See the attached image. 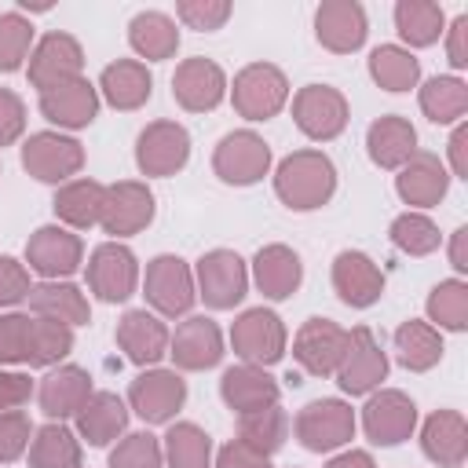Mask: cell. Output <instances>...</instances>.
<instances>
[{
  "instance_id": "cell-30",
  "label": "cell",
  "mask_w": 468,
  "mask_h": 468,
  "mask_svg": "<svg viewBox=\"0 0 468 468\" xmlns=\"http://www.w3.org/2000/svg\"><path fill=\"white\" fill-rule=\"evenodd\" d=\"M121 424H124V406L113 395H95L80 413V428H84L88 442H95V446L106 442L113 431H121Z\"/></svg>"
},
{
  "instance_id": "cell-5",
  "label": "cell",
  "mask_w": 468,
  "mask_h": 468,
  "mask_svg": "<svg viewBox=\"0 0 468 468\" xmlns=\"http://www.w3.org/2000/svg\"><path fill=\"white\" fill-rule=\"evenodd\" d=\"M77 66H80V51H77V44H73L69 37H48V40L40 44L33 66H29V77L48 91V88L66 84V80L77 73Z\"/></svg>"
},
{
  "instance_id": "cell-9",
  "label": "cell",
  "mask_w": 468,
  "mask_h": 468,
  "mask_svg": "<svg viewBox=\"0 0 468 468\" xmlns=\"http://www.w3.org/2000/svg\"><path fill=\"white\" fill-rule=\"evenodd\" d=\"M80 165V150L69 139H55V135H37L26 146V168H33L40 179H58L66 172H73Z\"/></svg>"
},
{
  "instance_id": "cell-33",
  "label": "cell",
  "mask_w": 468,
  "mask_h": 468,
  "mask_svg": "<svg viewBox=\"0 0 468 468\" xmlns=\"http://www.w3.org/2000/svg\"><path fill=\"white\" fill-rule=\"evenodd\" d=\"M395 18H399L402 37L413 44H431L439 37V26H442V11L435 4H399Z\"/></svg>"
},
{
  "instance_id": "cell-36",
  "label": "cell",
  "mask_w": 468,
  "mask_h": 468,
  "mask_svg": "<svg viewBox=\"0 0 468 468\" xmlns=\"http://www.w3.org/2000/svg\"><path fill=\"white\" fill-rule=\"evenodd\" d=\"M439 351H442V347H439V336H435L428 325L410 322V325L399 329V355H402L406 366L424 369V366H431V362L439 358Z\"/></svg>"
},
{
  "instance_id": "cell-37",
  "label": "cell",
  "mask_w": 468,
  "mask_h": 468,
  "mask_svg": "<svg viewBox=\"0 0 468 468\" xmlns=\"http://www.w3.org/2000/svg\"><path fill=\"white\" fill-rule=\"evenodd\" d=\"M33 464L37 468H77V446H73L69 431L44 428L33 446Z\"/></svg>"
},
{
  "instance_id": "cell-8",
  "label": "cell",
  "mask_w": 468,
  "mask_h": 468,
  "mask_svg": "<svg viewBox=\"0 0 468 468\" xmlns=\"http://www.w3.org/2000/svg\"><path fill=\"white\" fill-rule=\"evenodd\" d=\"M234 344L245 358H267L271 362L282 351V325L267 311H249L234 329Z\"/></svg>"
},
{
  "instance_id": "cell-15",
  "label": "cell",
  "mask_w": 468,
  "mask_h": 468,
  "mask_svg": "<svg viewBox=\"0 0 468 468\" xmlns=\"http://www.w3.org/2000/svg\"><path fill=\"white\" fill-rule=\"evenodd\" d=\"M219 91H223V77H219V69H216L212 62L194 58V62L179 66V73H176V95H179L190 110L212 106V102L219 99Z\"/></svg>"
},
{
  "instance_id": "cell-44",
  "label": "cell",
  "mask_w": 468,
  "mask_h": 468,
  "mask_svg": "<svg viewBox=\"0 0 468 468\" xmlns=\"http://www.w3.org/2000/svg\"><path fill=\"white\" fill-rule=\"evenodd\" d=\"M464 311H468V296H464V285L450 282V285H439L435 296H431V314L450 325V329H461L464 325Z\"/></svg>"
},
{
  "instance_id": "cell-28",
  "label": "cell",
  "mask_w": 468,
  "mask_h": 468,
  "mask_svg": "<svg viewBox=\"0 0 468 468\" xmlns=\"http://www.w3.org/2000/svg\"><path fill=\"white\" fill-rule=\"evenodd\" d=\"M121 344L128 347V355H132L135 362H146V358H157V355H161V347H165V329H161L150 314L135 311V314H128L124 325H121Z\"/></svg>"
},
{
  "instance_id": "cell-46",
  "label": "cell",
  "mask_w": 468,
  "mask_h": 468,
  "mask_svg": "<svg viewBox=\"0 0 468 468\" xmlns=\"http://www.w3.org/2000/svg\"><path fill=\"white\" fill-rule=\"evenodd\" d=\"M395 241H399L402 249H410V252H428V249L439 245V234H435V227H431L428 219H420V216H402V219L395 223Z\"/></svg>"
},
{
  "instance_id": "cell-4",
  "label": "cell",
  "mask_w": 468,
  "mask_h": 468,
  "mask_svg": "<svg viewBox=\"0 0 468 468\" xmlns=\"http://www.w3.org/2000/svg\"><path fill=\"white\" fill-rule=\"evenodd\" d=\"M216 168L223 172V179H238V183H249L256 179L263 168H267V146L241 132V135H227L219 154H216Z\"/></svg>"
},
{
  "instance_id": "cell-6",
  "label": "cell",
  "mask_w": 468,
  "mask_h": 468,
  "mask_svg": "<svg viewBox=\"0 0 468 468\" xmlns=\"http://www.w3.org/2000/svg\"><path fill=\"white\" fill-rule=\"evenodd\" d=\"M296 121L311 135H333L344 124V102L329 88H307L296 99Z\"/></svg>"
},
{
  "instance_id": "cell-23",
  "label": "cell",
  "mask_w": 468,
  "mask_h": 468,
  "mask_svg": "<svg viewBox=\"0 0 468 468\" xmlns=\"http://www.w3.org/2000/svg\"><path fill=\"white\" fill-rule=\"evenodd\" d=\"M424 450L428 457L442 461V464H457L464 457V424L457 413H439L428 420L424 428Z\"/></svg>"
},
{
  "instance_id": "cell-56",
  "label": "cell",
  "mask_w": 468,
  "mask_h": 468,
  "mask_svg": "<svg viewBox=\"0 0 468 468\" xmlns=\"http://www.w3.org/2000/svg\"><path fill=\"white\" fill-rule=\"evenodd\" d=\"M329 468H373V464H369V457H366V453H347V457L333 461Z\"/></svg>"
},
{
  "instance_id": "cell-51",
  "label": "cell",
  "mask_w": 468,
  "mask_h": 468,
  "mask_svg": "<svg viewBox=\"0 0 468 468\" xmlns=\"http://www.w3.org/2000/svg\"><path fill=\"white\" fill-rule=\"evenodd\" d=\"M18 296H26V274L11 260H0V303H11Z\"/></svg>"
},
{
  "instance_id": "cell-22",
  "label": "cell",
  "mask_w": 468,
  "mask_h": 468,
  "mask_svg": "<svg viewBox=\"0 0 468 468\" xmlns=\"http://www.w3.org/2000/svg\"><path fill=\"white\" fill-rule=\"evenodd\" d=\"M77 252H80L77 238H69V234H62V230H40V234L33 238V245H29V260H33V267L44 271V274L73 271V267H77Z\"/></svg>"
},
{
  "instance_id": "cell-19",
  "label": "cell",
  "mask_w": 468,
  "mask_h": 468,
  "mask_svg": "<svg viewBox=\"0 0 468 468\" xmlns=\"http://www.w3.org/2000/svg\"><path fill=\"white\" fill-rule=\"evenodd\" d=\"M336 289L347 303H369L380 292V274L373 271V263L358 252H344L336 260Z\"/></svg>"
},
{
  "instance_id": "cell-38",
  "label": "cell",
  "mask_w": 468,
  "mask_h": 468,
  "mask_svg": "<svg viewBox=\"0 0 468 468\" xmlns=\"http://www.w3.org/2000/svg\"><path fill=\"white\" fill-rule=\"evenodd\" d=\"M168 453H172V468H205V461H208V439L197 428L179 424L168 435Z\"/></svg>"
},
{
  "instance_id": "cell-35",
  "label": "cell",
  "mask_w": 468,
  "mask_h": 468,
  "mask_svg": "<svg viewBox=\"0 0 468 468\" xmlns=\"http://www.w3.org/2000/svg\"><path fill=\"white\" fill-rule=\"evenodd\" d=\"M420 102H424V110L431 113V121H453V117H461L468 95H464V84H461V80L439 77V80H431V84L424 88Z\"/></svg>"
},
{
  "instance_id": "cell-7",
  "label": "cell",
  "mask_w": 468,
  "mask_h": 468,
  "mask_svg": "<svg viewBox=\"0 0 468 468\" xmlns=\"http://www.w3.org/2000/svg\"><path fill=\"white\" fill-rule=\"evenodd\" d=\"M201 285H205V300L216 307H227L241 296L245 289V274L238 256L230 252H212L208 260H201Z\"/></svg>"
},
{
  "instance_id": "cell-3",
  "label": "cell",
  "mask_w": 468,
  "mask_h": 468,
  "mask_svg": "<svg viewBox=\"0 0 468 468\" xmlns=\"http://www.w3.org/2000/svg\"><path fill=\"white\" fill-rule=\"evenodd\" d=\"M300 435L311 450H329L351 435V413L340 402H311L300 417Z\"/></svg>"
},
{
  "instance_id": "cell-49",
  "label": "cell",
  "mask_w": 468,
  "mask_h": 468,
  "mask_svg": "<svg viewBox=\"0 0 468 468\" xmlns=\"http://www.w3.org/2000/svg\"><path fill=\"white\" fill-rule=\"evenodd\" d=\"M26 435H29L26 420H22L18 413H4V417H0V457L7 461V457H15V453H22Z\"/></svg>"
},
{
  "instance_id": "cell-12",
  "label": "cell",
  "mask_w": 468,
  "mask_h": 468,
  "mask_svg": "<svg viewBox=\"0 0 468 468\" xmlns=\"http://www.w3.org/2000/svg\"><path fill=\"white\" fill-rule=\"evenodd\" d=\"M318 37L336 48V51H347L355 48L362 37H366V18H362V7L358 4H325L318 11Z\"/></svg>"
},
{
  "instance_id": "cell-45",
  "label": "cell",
  "mask_w": 468,
  "mask_h": 468,
  "mask_svg": "<svg viewBox=\"0 0 468 468\" xmlns=\"http://www.w3.org/2000/svg\"><path fill=\"white\" fill-rule=\"evenodd\" d=\"M33 303L40 307V311H51V314H66V318H73V322H80L88 311H84V303H80V296H77V289H69V285H62V289H37L33 292Z\"/></svg>"
},
{
  "instance_id": "cell-1",
  "label": "cell",
  "mask_w": 468,
  "mask_h": 468,
  "mask_svg": "<svg viewBox=\"0 0 468 468\" xmlns=\"http://www.w3.org/2000/svg\"><path fill=\"white\" fill-rule=\"evenodd\" d=\"M333 186V168L329 161L314 157V154H300L292 161L282 165V176H278V190L285 201H292L296 208H311L318 205Z\"/></svg>"
},
{
  "instance_id": "cell-39",
  "label": "cell",
  "mask_w": 468,
  "mask_h": 468,
  "mask_svg": "<svg viewBox=\"0 0 468 468\" xmlns=\"http://www.w3.org/2000/svg\"><path fill=\"white\" fill-rule=\"evenodd\" d=\"M402 194L410 197V201H435V197H442V190H446V179H442V172H439V165L431 161V157H420L406 176H402Z\"/></svg>"
},
{
  "instance_id": "cell-13",
  "label": "cell",
  "mask_w": 468,
  "mask_h": 468,
  "mask_svg": "<svg viewBox=\"0 0 468 468\" xmlns=\"http://www.w3.org/2000/svg\"><path fill=\"white\" fill-rule=\"evenodd\" d=\"M44 113L62 124H84L95 113V91L84 80H66L44 91Z\"/></svg>"
},
{
  "instance_id": "cell-27",
  "label": "cell",
  "mask_w": 468,
  "mask_h": 468,
  "mask_svg": "<svg viewBox=\"0 0 468 468\" xmlns=\"http://www.w3.org/2000/svg\"><path fill=\"white\" fill-rule=\"evenodd\" d=\"M369 146H373V157L380 165H399L413 150V128L406 121H399V117H384L380 124H373Z\"/></svg>"
},
{
  "instance_id": "cell-53",
  "label": "cell",
  "mask_w": 468,
  "mask_h": 468,
  "mask_svg": "<svg viewBox=\"0 0 468 468\" xmlns=\"http://www.w3.org/2000/svg\"><path fill=\"white\" fill-rule=\"evenodd\" d=\"M219 468H267V461H263V457H260L252 446L234 442V446H227V450H223Z\"/></svg>"
},
{
  "instance_id": "cell-43",
  "label": "cell",
  "mask_w": 468,
  "mask_h": 468,
  "mask_svg": "<svg viewBox=\"0 0 468 468\" xmlns=\"http://www.w3.org/2000/svg\"><path fill=\"white\" fill-rule=\"evenodd\" d=\"M69 347V333L58 322H33L29 336V362H51Z\"/></svg>"
},
{
  "instance_id": "cell-2",
  "label": "cell",
  "mask_w": 468,
  "mask_h": 468,
  "mask_svg": "<svg viewBox=\"0 0 468 468\" xmlns=\"http://www.w3.org/2000/svg\"><path fill=\"white\" fill-rule=\"evenodd\" d=\"M285 99V80L278 77V69L271 66H252L238 77V88H234V102L241 113L249 117H267L278 110V102Z\"/></svg>"
},
{
  "instance_id": "cell-47",
  "label": "cell",
  "mask_w": 468,
  "mask_h": 468,
  "mask_svg": "<svg viewBox=\"0 0 468 468\" xmlns=\"http://www.w3.org/2000/svg\"><path fill=\"white\" fill-rule=\"evenodd\" d=\"M29 336L33 322L29 318H0V358H29Z\"/></svg>"
},
{
  "instance_id": "cell-25",
  "label": "cell",
  "mask_w": 468,
  "mask_h": 468,
  "mask_svg": "<svg viewBox=\"0 0 468 468\" xmlns=\"http://www.w3.org/2000/svg\"><path fill=\"white\" fill-rule=\"evenodd\" d=\"M102 208L110 230H135L139 223L150 219V194L139 186H121L110 194V201H102Z\"/></svg>"
},
{
  "instance_id": "cell-21",
  "label": "cell",
  "mask_w": 468,
  "mask_h": 468,
  "mask_svg": "<svg viewBox=\"0 0 468 468\" xmlns=\"http://www.w3.org/2000/svg\"><path fill=\"white\" fill-rule=\"evenodd\" d=\"M176 358L183 366H212L219 358V333L208 318H190L176 336Z\"/></svg>"
},
{
  "instance_id": "cell-14",
  "label": "cell",
  "mask_w": 468,
  "mask_h": 468,
  "mask_svg": "<svg viewBox=\"0 0 468 468\" xmlns=\"http://www.w3.org/2000/svg\"><path fill=\"white\" fill-rule=\"evenodd\" d=\"M132 399L146 420H165L183 402V380L172 373H150L132 388Z\"/></svg>"
},
{
  "instance_id": "cell-41",
  "label": "cell",
  "mask_w": 468,
  "mask_h": 468,
  "mask_svg": "<svg viewBox=\"0 0 468 468\" xmlns=\"http://www.w3.org/2000/svg\"><path fill=\"white\" fill-rule=\"evenodd\" d=\"M55 205H58V212H62L66 219H73V223H91L95 212L102 208V190H99L95 183H77V186H69Z\"/></svg>"
},
{
  "instance_id": "cell-24",
  "label": "cell",
  "mask_w": 468,
  "mask_h": 468,
  "mask_svg": "<svg viewBox=\"0 0 468 468\" xmlns=\"http://www.w3.org/2000/svg\"><path fill=\"white\" fill-rule=\"evenodd\" d=\"M223 395L230 406L252 413V410H263V402H274V384L252 369H230L223 377Z\"/></svg>"
},
{
  "instance_id": "cell-55",
  "label": "cell",
  "mask_w": 468,
  "mask_h": 468,
  "mask_svg": "<svg viewBox=\"0 0 468 468\" xmlns=\"http://www.w3.org/2000/svg\"><path fill=\"white\" fill-rule=\"evenodd\" d=\"M464 29H468V18H457L453 22V40H450V62L453 66L468 62V55H464Z\"/></svg>"
},
{
  "instance_id": "cell-17",
  "label": "cell",
  "mask_w": 468,
  "mask_h": 468,
  "mask_svg": "<svg viewBox=\"0 0 468 468\" xmlns=\"http://www.w3.org/2000/svg\"><path fill=\"white\" fill-rule=\"evenodd\" d=\"M132 278H135V267H132V256L117 245H106L95 252V263H91V285L106 296V300H121L128 296L132 289Z\"/></svg>"
},
{
  "instance_id": "cell-52",
  "label": "cell",
  "mask_w": 468,
  "mask_h": 468,
  "mask_svg": "<svg viewBox=\"0 0 468 468\" xmlns=\"http://www.w3.org/2000/svg\"><path fill=\"white\" fill-rule=\"evenodd\" d=\"M18 124H22V106H18V99H15L11 91H0V143L15 139Z\"/></svg>"
},
{
  "instance_id": "cell-26",
  "label": "cell",
  "mask_w": 468,
  "mask_h": 468,
  "mask_svg": "<svg viewBox=\"0 0 468 468\" xmlns=\"http://www.w3.org/2000/svg\"><path fill=\"white\" fill-rule=\"evenodd\" d=\"M256 274H260V285L271 296H289L296 289V282H300V263L285 249H267L256 260Z\"/></svg>"
},
{
  "instance_id": "cell-16",
  "label": "cell",
  "mask_w": 468,
  "mask_h": 468,
  "mask_svg": "<svg viewBox=\"0 0 468 468\" xmlns=\"http://www.w3.org/2000/svg\"><path fill=\"white\" fill-rule=\"evenodd\" d=\"M146 285H150V300H154L161 311H168V314H176V311H183V307L190 303L186 271H183V263L172 260V256H165V260H157V263L150 267Z\"/></svg>"
},
{
  "instance_id": "cell-50",
  "label": "cell",
  "mask_w": 468,
  "mask_h": 468,
  "mask_svg": "<svg viewBox=\"0 0 468 468\" xmlns=\"http://www.w3.org/2000/svg\"><path fill=\"white\" fill-rule=\"evenodd\" d=\"M227 11H230L227 4H205V7H201V4H179V15H183L194 29H216V26L227 18Z\"/></svg>"
},
{
  "instance_id": "cell-20",
  "label": "cell",
  "mask_w": 468,
  "mask_h": 468,
  "mask_svg": "<svg viewBox=\"0 0 468 468\" xmlns=\"http://www.w3.org/2000/svg\"><path fill=\"white\" fill-rule=\"evenodd\" d=\"M186 157V135L172 124H157L143 135V146H139V161L143 168H154V172H168L176 165H183Z\"/></svg>"
},
{
  "instance_id": "cell-42",
  "label": "cell",
  "mask_w": 468,
  "mask_h": 468,
  "mask_svg": "<svg viewBox=\"0 0 468 468\" xmlns=\"http://www.w3.org/2000/svg\"><path fill=\"white\" fill-rule=\"evenodd\" d=\"M29 48V26L18 15H0V69H15Z\"/></svg>"
},
{
  "instance_id": "cell-54",
  "label": "cell",
  "mask_w": 468,
  "mask_h": 468,
  "mask_svg": "<svg viewBox=\"0 0 468 468\" xmlns=\"http://www.w3.org/2000/svg\"><path fill=\"white\" fill-rule=\"evenodd\" d=\"M29 395V380L26 377H0V410L22 402Z\"/></svg>"
},
{
  "instance_id": "cell-29",
  "label": "cell",
  "mask_w": 468,
  "mask_h": 468,
  "mask_svg": "<svg viewBox=\"0 0 468 468\" xmlns=\"http://www.w3.org/2000/svg\"><path fill=\"white\" fill-rule=\"evenodd\" d=\"M102 84H106V95H110L117 106H135V102H143V99L150 95V77H146V69L135 66V62H117V66H110L106 77H102Z\"/></svg>"
},
{
  "instance_id": "cell-48",
  "label": "cell",
  "mask_w": 468,
  "mask_h": 468,
  "mask_svg": "<svg viewBox=\"0 0 468 468\" xmlns=\"http://www.w3.org/2000/svg\"><path fill=\"white\" fill-rule=\"evenodd\" d=\"M113 468H157V446L150 435H132L110 461Z\"/></svg>"
},
{
  "instance_id": "cell-32",
  "label": "cell",
  "mask_w": 468,
  "mask_h": 468,
  "mask_svg": "<svg viewBox=\"0 0 468 468\" xmlns=\"http://www.w3.org/2000/svg\"><path fill=\"white\" fill-rule=\"evenodd\" d=\"M132 40L146 58H165L176 48V26L165 15H139L132 22Z\"/></svg>"
},
{
  "instance_id": "cell-11",
  "label": "cell",
  "mask_w": 468,
  "mask_h": 468,
  "mask_svg": "<svg viewBox=\"0 0 468 468\" xmlns=\"http://www.w3.org/2000/svg\"><path fill=\"white\" fill-rule=\"evenodd\" d=\"M366 428H369V435H373L377 442H399V439L413 428V406H410L402 395L388 391V395H380V399L369 402V410H366Z\"/></svg>"
},
{
  "instance_id": "cell-10",
  "label": "cell",
  "mask_w": 468,
  "mask_h": 468,
  "mask_svg": "<svg viewBox=\"0 0 468 468\" xmlns=\"http://www.w3.org/2000/svg\"><path fill=\"white\" fill-rule=\"evenodd\" d=\"M296 347H300L296 355H300V362H303L307 369L329 373V369L336 366V358L344 355V333H340L336 325L314 318V322L300 333V344H296Z\"/></svg>"
},
{
  "instance_id": "cell-18",
  "label": "cell",
  "mask_w": 468,
  "mask_h": 468,
  "mask_svg": "<svg viewBox=\"0 0 468 468\" xmlns=\"http://www.w3.org/2000/svg\"><path fill=\"white\" fill-rule=\"evenodd\" d=\"M384 377V355L373 347L369 333L366 329H355L351 336V355H347V366L340 373V384L347 391H366L369 384H377Z\"/></svg>"
},
{
  "instance_id": "cell-34",
  "label": "cell",
  "mask_w": 468,
  "mask_h": 468,
  "mask_svg": "<svg viewBox=\"0 0 468 468\" xmlns=\"http://www.w3.org/2000/svg\"><path fill=\"white\" fill-rule=\"evenodd\" d=\"M373 77L384 88L402 91V88H410L417 80V62L406 51H399V48H377L373 51Z\"/></svg>"
},
{
  "instance_id": "cell-31",
  "label": "cell",
  "mask_w": 468,
  "mask_h": 468,
  "mask_svg": "<svg viewBox=\"0 0 468 468\" xmlns=\"http://www.w3.org/2000/svg\"><path fill=\"white\" fill-rule=\"evenodd\" d=\"M84 395H88V380H84V373H77V369H62V373H55V377H48V384H44V410L48 413H73L80 402H84Z\"/></svg>"
},
{
  "instance_id": "cell-40",
  "label": "cell",
  "mask_w": 468,
  "mask_h": 468,
  "mask_svg": "<svg viewBox=\"0 0 468 468\" xmlns=\"http://www.w3.org/2000/svg\"><path fill=\"white\" fill-rule=\"evenodd\" d=\"M241 435H245V446L274 450L282 442V435H285V417L278 410H252L241 420Z\"/></svg>"
}]
</instances>
